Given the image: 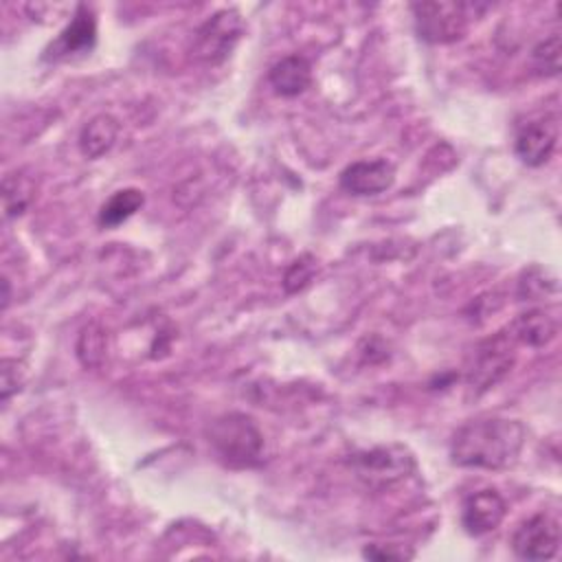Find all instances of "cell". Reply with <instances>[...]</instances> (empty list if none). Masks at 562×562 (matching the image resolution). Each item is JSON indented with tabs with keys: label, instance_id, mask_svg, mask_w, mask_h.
Wrapping results in <instances>:
<instances>
[{
	"label": "cell",
	"instance_id": "cell-1",
	"mask_svg": "<svg viewBox=\"0 0 562 562\" xmlns=\"http://www.w3.org/2000/svg\"><path fill=\"white\" fill-rule=\"evenodd\" d=\"M527 439V430L518 419L476 417L457 428L450 441V459L461 468L503 470L509 468Z\"/></svg>",
	"mask_w": 562,
	"mask_h": 562
},
{
	"label": "cell",
	"instance_id": "cell-2",
	"mask_svg": "<svg viewBox=\"0 0 562 562\" xmlns=\"http://www.w3.org/2000/svg\"><path fill=\"white\" fill-rule=\"evenodd\" d=\"M206 439L226 468H257L263 461V435L255 419L244 413H224L215 417L206 426Z\"/></svg>",
	"mask_w": 562,
	"mask_h": 562
},
{
	"label": "cell",
	"instance_id": "cell-3",
	"mask_svg": "<svg viewBox=\"0 0 562 562\" xmlns=\"http://www.w3.org/2000/svg\"><path fill=\"white\" fill-rule=\"evenodd\" d=\"M465 2H415L411 4L417 35L428 44H450L465 35L472 20Z\"/></svg>",
	"mask_w": 562,
	"mask_h": 562
},
{
	"label": "cell",
	"instance_id": "cell-4",
	"mask_svg": "<svg viewBox=\"0 0 562 562\" xmlns=\"http://www.w3.org/2000/svg\"><path fill=\"white\" fill-rule=\"evenodd\" d=\"M349 463L356 476L373 490H384L406 479L415 470V459L411 450L400 443L378 446L371 450L356 452Z\"/></svg>",
	"mask_w": 562,
	"mask_h": 562
},
{
	"label": "cell",
	"instance_id": "cell-5",
	"mask_svg": "<svg viewBox=\"0 0 562 562\" xmlns=\"http://www.w3.org/2000/svg\"><path fill=\"white\" fill-rule=\"evenodd\" d=\"M244 35V18L237 9L215 11L193 37L191 53L204 66L222 64Z\"/></svg>",
	"mask_w": 562,
	"mask_h": 562
},
{
	"label": "cell",
	"instance_id": "cell-6",
	"mask_svg": "<svg viewBox=\"0 0 562 562\" xmlns=\"http://www.w3.org/2000/svg\"><path fill=\"white\" fill-rule=\"evenodd\" d=\"M514 342L516 340L509 334H496L479 345L468 371V384L474 395L485 393L512 369Z\"/></svg>",
	"mask_w": 562,
	"mask_h": 562
},
{
	"label": "cell",
	"instance_id": "cell-7",
	"mask_svg": "<svg viewBox=\"0 0 562 562\" xmlns=\"http://www.w3.org/2000/svg\"><path fill=\"white\" fill-rule=\"evenodd\" d=\"M512 549L520 560H549L560 549V522L551 514L525 518L512 533Z\"/></svg>",
	"mask_w": 562,
	"mask_h": 562
},
{
	"label": "cell",
	"instance_id": "cell-8",
	"mask_svg": "<svg viewBox=\"0 0 562 562\" xmlns=\"http://www.w3.org/2000/svg\"><path fill=\"white\" fill-rule=\"evenodd\" d=\"M558 116L544 114L518 127L514 151L527 167L544 165L558 145Z\"/></svg>",
	"mask_w": 562,
	"mask_h": 562
},
{
	"label": "cell",
	"instance_id": "cell-9",
	"mask_svg": "<svg viewBox=\"0 0 562 562\" xmlns=\"http://www.w3.org/2000/svg\"><path fill=\"white\" fill-rule=\"evenodd\" d=\"M97 44V20L94 13L79 4L72 20L61 29L57 40L46 48L44 59H68L72 55L90 53Z\"/></svg>",
	"mask_w": 562,
	"mask_h": 562
},
{
	"label": "cell",
	"instance_id": "cell-10",
	"mask_svg": "<svg viewBox=\"0 0 562 562\" xmlns=\"http://www.w3.org/2000/svg\"><path fill=\"white\" fill-rule=\"evenodd\" d=\"M338 182L351 195H378L395 182V167L386 158L356 160L340 171Z\"/></svg>",
	"mask_w": 562,
	"mask_h": 562
},
{
	"label": "cell",
	"instance_id": "cell-11",
	"mask_svg": "<svg viewBox=\"0 0 562 562\" xmlns=\"http://www.w3.org/2000/svg\"><path fill=\"white\" fill-rule=\"evenodd\" d=\"M507 514V503L496 490H479L465 496L461 507V525L470 536L494 531Z\"/></svg>",
	"mask_w": 562,
	"mask_h": 562
},
{
	"label": "cell",
	"instance_id": "cell-12",
	"mask_svg": "<svg viewBox=\"0 0 562 562\" xmlns=\"http://www.w3.org/2000/svg\"><path fill=\"white\" fill-rule=\"evenodd\" d=\"M558 334V316L553 310H529L520 314L509 329V336L516 342L529 345V347H544L551 342Z\"/></svg>",
	"mask_w": 562,
	"mask_h": 562
},
{
	"label": "cell",
	"instance_id": "cell-13",
	"mask_svg": "<svg viewBox=\"0 0 562 562\" xmlns=\"http://www.w3.org/2000/svg\"><path fill=\"white\" fill-rule=\"evenodd\" d=\"M268 81L277 94L296 97L312 83V64L303 55H288L270 68Z\"/></svg>",
	"mask_w": 562,
	"mask_h": 562
},
{
	"label": "cell",
	"instance_id": "cell-14",
	"mask_svg": "<svg viewBox=\"0 0 562 562\" xmlns=\"http://www.w3.org/2000/svg\"><path fill=\"white\" fill-rule=\"evenodd\" d=\"M119 136V121L110 114H97L92 116L79 134V149L86 158L97 160L105 156Z\"/></svg>",
	"mask_w": 562,
	"mask_h": 562
},
{
	"label": "cell",
	"instance_id": "cell-15",
	"mask_svg": "<svg viewBox=\"0 0 562 562\" xmlns=\"http://www.w3.org/2000/svg\"><path fill=\"white\" fill-rule=\"evenodd\" d=\"M145 204V195L140 189H121L116 193H112L99 209V224L103 228H116L119 224H123L125 220H130L140 206Z\"/></svg>",
	"mask_w": 562,
	"mask_h": 562
},
{
	"label": "cell",
	"instance_id": "cell-16",
	"mask_svg": "<svg viewBox=\"0 0 562 562\" xmlns=\"http://www.w3.org/2000/svg\"><path fill=\"white\" fill-rule=\"evenodd\" d=\"M2 198H4V211H7V217H18L26 211V206L31 204V198H33V184L26 176H22L20 171L15 173H9L4 178V184H2Z\"/></svg>",
	"mask_w": 562,
	"mask_h": 562
},
{
	"label": "cell",
	"instance_id": "cell-17",
	"mask_svg": "<svg viewBox=\"0 0 562 562\" xmlns=\"http://www.w3.org/2000/svg\"><path fill=\"white\" fill-rule=\"evenodd\" d=\"M560 53H562V42L560 35L553 33L551 37L538 42L531 50V68L540 77H555L560 75Z\"/></svg>",
	"mask_w": 562,
	"mask_h": 562
},
{
	"label": "cell",
	"instance_id": "cell-18",
	"mask_svg": "<svg viewBox=\"0 0 562 562\" xmlns=\"http://www.w3.org/2000/svg\"><path fill=\"white\" fill-rule=\"evenodd\" d=\"M103 331L97 325H88L77 340V356L86 367H97L103 358Z\"/></svg>",
	"mask_w": 562,
	"mask_h": 562
},
{
	"label": "cell",
	"instance_id": "cell-19",
	"mask_svg": "<svg viewBox=\"0 0 562 562\" xmlns=\"http://www.w3.org/2000/svg\"><path fill=\"white\" fill-rule=\"evenodd\" d=\"M536 274L533 277V268L531 270H525V279L518 283V296L520 299H540V296H547L549 292H555L558 285H555V279H547V270L542 268H536Z\"/></svg>",
	"mask_w": 562,
	"mask_h": 562
},
{
	"label": "cell",
	"instance_id": "cell-20",
	"mask_svg": "<svg viewBox=\"0 0 562 562\" xmlns=\"http://www.w3.org/2000/svg\"><path fill=\"white\" fill-rule=\"evenodd\" d=\"M310 261H312L310 257H303V259H296L288 268L285 279H283V285H285L288 292H299V290H303L310 283V279L314 274V266Z\"/></svg>",
	"mask_w": 562,
	"mask_h": 562
},
{
	"label": "cell",
	"instance_id": "cell-21",
	"mask_svg": "<svg viewBox=\"0 0 562 562\" xmlns=\"http://www.w3.org/2000/svg\"><path fill=\"white\" fill-rule=\"evenodd\" d=\"M22 384V369L18 364V360H2V402H7L11 397V393H15Z\"/></svg>",
	"mask_w": 562,
	"mask_h": 562
},
{
	"label": "cell",
	"instance_id": "cell-22",
	"mask_svg": "<svg viewBox=\"0 0 562 562\" xmlns=\"http://www.w3.org/2000/svg\"><path fill=\"white\" fill-rule=\"evenodd\" d=\"M364 558H371V560H404V558H411V553L406 551H395V549H380V544H373V547H367L364 549Z\"/></svg>",
	"mask_w": 562,
	"mask_h": 562
}]
</instances>
